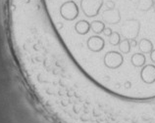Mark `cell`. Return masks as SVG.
<instances>
[{
    "label": "cell",
    "mask_w": 155,
    "mask_h": 123,
    "mask_svg": "<svg viewBox=\"0 0 155 123\" xmlns=\"http://www.w3.org/2000/svg\"><path fill=\"white\" fill-rule=\"evenodd\" d=\"M103 4V0H81V11L88 19L95 18L96 16H98Z\"/></svg>",
    "instance_id": "cell-1"
},
{
    "label": "cell",
    "mask_w": 155,
    "mask_h": 123,
    "mask_svg": "<svg viewBox=\"0 0 155 123\" xmlns=\"http://www.w3.org/2000/svg\"><path fill=\"white\" fill-rule=\"evenodd\" d=\"M80 10L74 1L65 2L60 8V16L67 22H74L79 17Z\"/></svg>",
    "instance_id": "cell-2"
},
{
    "label": "cell",
    "mask_w": 155,
    "mask_h": 123,
    "mask_svg": "<svg viewBox=\"0 0 155 123\" xmlns=\"http://www.w3.org/2000/svg\"><path fill=\"white\" fill-rule=\"evenodd\" d=\"M121 20V12L118 8L105 9V11L102 13V22L105 24V27H116L120 24Z\"/></svg>",
    "instance_id": "cell-3"
},
{
    "label": "cell",
    "mask_w": 155,
    "mask_h": 123,
    "mask_svg": "<svg viewBox=\"0 0 155 123\" xmlns=\"http://www.w3.org/2000/svg\"><path fill=\"white\" fill-rule=\"evenodd\" d=\"M155 0H138L137 9L143 13H147L152 9Z\"/></svg>",
    "instance_id": "cell-4"
},
{
    "label": "cell",
    "mask_w": 155,
    "mask_h": 123,
    "mask_svg": "<svg viewBox=\"0 0 155 123\" xmlns=\"http://www.w3.org/2000/svg\"><path fill=\"white\" fill-rule=\"evenodd\" d=\"M105 6H106V9H114L115 8V2L113 0H107L105 2Z\"/></svg>",
    "instance_id": "cell-5"
},
{
    "label": "cell",
    "mask_w": 155,
    "mask_h": 123,
    "mask_svg": "<svg viewBox=\"0 0 155 123\" xmlns=\"http://www.w3.org/2000/svg\"><path fill=\"white\" fill-rule=\"evenodd\" d=\"M152 10L154 12V14H155V1H154V4H153V7H152Z\"/></svg>",
    "instance_id": "cell-6"
}]
</instances>
